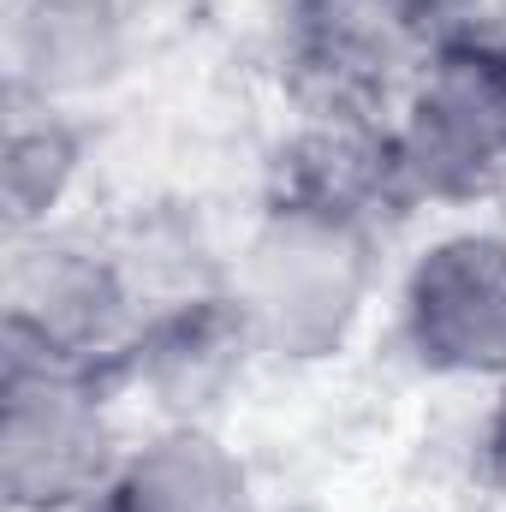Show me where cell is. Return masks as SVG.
Returning a JSON list of instances; mask_svg holds the SVG:
<instances>
[{"label":"cell","instance_id":"30bf717a","mask_svg":"<svg viewBox=\"0 0 506 512\" xmlns=\"http://www.w3.org/2000/svg\"><path fill=\"white\" fill-rule=\"evenodd\" d=\"M84 512H251V477L209 429L173 423L131 447Z\"/></svg>","mask_w":506,"mask_h":512},{"label":"cell","instance_id":"7a4b0ae2","mask_svg":"<svg viewBox=\"0 0 506 512\" xmlns=\"http://www.w3.org/2000/svg\"><path fill=\"white\" fill-rule=\"evenodd\" d=\"M376 239L381 233L268 203L227 286L256 352L298 364L340 352L376 280Z\"/></svg>","mask_w":506,"mask_h":512},{"label":"cell","instance_id":"3957f363","mask_svg":"<svg viewBox=\"0 0 506 512\" xmlns=\"http://www.w3.org/2000/svg\"><path fill=\"white\" fill-rule=\"evenodd\" d=\"M108 376L6 352L0 376V483L18 512H84L120 471Z\"/></svg>","mask_w":506,"mask_h":512},{"label":"cell","instance_id":"6da1fadb","mask_svg":"<svg viewBox=\"0 0 506 512\" xmlns=\"http://www.w3.org/2000/svg\"><path fill=\"white\" fill-rule=\"evenodd\" d=\"M483 30L477 0H292L286 72L304 114L399 120L411 90Z\"/></svg>","mask_w":506,"mask_h":512},{"label":"cell","instance_id":"5b68a950","mask_svg":"<svg viewBox=\"0 0 506 512\" xmlns=\"http://www.w3.org/2000/svg\"><path fill=\"white\" fill-rule=\"evenodd\" d=\"M417 203H477L506 191V36L459 42L393 120Z\"/></svg>","mask_w":506,"mask_h":512},{"label":"cell","instance_id":"8992f818","mask_svg":"<svg viewBox=\"0 0 506 512\" xmlns=\"http://www.w3.org/2000/svg\"><path fill=\"white\" fill-rule=\"evenodd\" d=\"M399 334L429 376H506L501 233H447L417 256L399 292Z\"/></svg>","mask_w":506,"mask_h":512},{"label":"cell","instance_id":"52a82bcc","mask_svg":"<svg viewBox=\"0 0 506 512\" xmlns=\"http://www.w3.org/2000/svg\"><path fill=\"white\" fill-rule=\"evenodd\" d=\"M268 203L274 209H304L322 221H346L381 233L393 227L417 191L399 161L393 120L364 114H304L298 131L280 143L274 173H268Z\"/></svg>","mask_w":506,"mask_h":512},{"label":"cell","instance_id":"277c9868","mask_svg":"<svg viewBox=\"0 0 506 512\" xmlns=\"http://www.w3.org/2000/svg\"><path fill=\"white\" fill-rule=\"evenodd\" d=\"M143 292L120 251L60 233H18L6 268V352L90 370L120 387V358L143 328Z\"/></svg>","mask_w":506,"mask_h":512},{"label":"cell","instance_id":"9c48e42d","mask_svg":"<svg viewBox=\"0 0 506 512\" xmlns=\"http://www.w3.org/2000/svg\"><path fill=\"white\" fill-rule=\"evenodd\" d=\"M131 48V0H6L12 90L72 102L102 90Z\"/></svg>","mask_w":506,"mask_h":512},{"label":"cell","instance_id":"ba28073f","mask_svg":"<svg viewBox=\"0 0 506 512\" xmlns=\"http://www.w3.org/2000/svg\"><path fill=\"white\" fill-rule=\"evenodd\" d=\"M251 352V328H245L227 286L221 292H179V298L155 304L143 316V328L131 334L126 358H120V382L143 387L161 411L191 423L197 411H209L233 387Z\"/></svg>","mask_w":506,"mask_h":512},{"label":"cell","instance_id":"8fae6325","mask_svg":"<svg viewBox=\"0 0 506 512\" xmlns=\"http://www.w3.org/2000/svg\"><path fill=\"white\" fill-rule=\"evenodd\" d=\"M84 161V137L66 120L60 102H36L12 90L6 114V155H0V191H6V221L12 233H42L60 197L72 191Z\"/></svg>","mask_w":506,"mask_h":512}]
</instances>
